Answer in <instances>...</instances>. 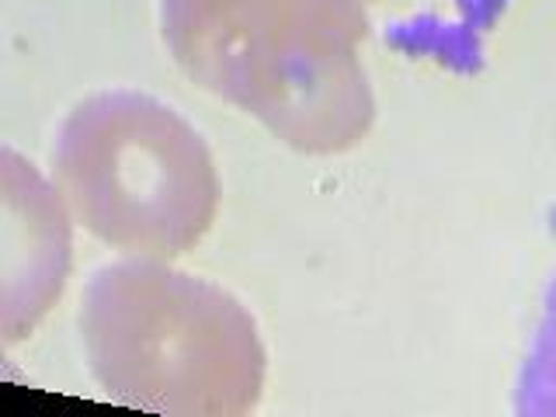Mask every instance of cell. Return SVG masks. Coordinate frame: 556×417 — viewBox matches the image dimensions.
<instances>
[{
  "label": "cell",
  "instance_id": "cell-1",
  "mask_svg": "<svg viewBox=\"0 0 556 417\" xmlns=\"http://www.w3.org/2000/svg\"><path fill=\"white\" fill-rule=\"evenodd\" d=\"M376 0H161V31L202 91L300 153H341L372 129L358 49Z\"/></svg>",
  "mask_w": 556,
  "mask_h": 417
},
{
  "label": "cell",
  "instance_id": "cell-2",
  "mask_svg": "<svg viewBox=\"0 0 556 417\" xmlns=\"http://www.w3.org/2000/svg\"><path fill=\"white\" fill-rule=\"evenodd\" d=\"M80 341L101 393L147 414L243 417L265 393L268 355L248 306L161 257L91 275Z\"/></svg>",
  "mask_w": 556,
  "mask_h": 417
},
{
  "label": "cell",
  "instance_id": "cell-3",
  "mask_svg": "<svg viewBox=\"0 0 556 417\" xmlns=\"http://www.w3.org/2000/svg\"><path fill=\"white\" fill-rule=\"evenodd\" d=\"M52 174L84 230L132 257L191 251L219 208V174L202 132L139 91L84 98L56 132Z\"/></svg>",
  "mask_w": 556,
  "mask_h": 417
},
{
  "label": "cell",
  "instance_id": "cell-4",
  "mask_svg": "<svg viewBox=\"0 0 556 417\" xmlns=\"http://www.w3.org/2000/svg\"><path fill=\"white\" fill-rule=\"evenodd\" d=\"M4 185V248H0V330L14 344L39 324L70 278L74 240L70 205L35 164L4 147L0 156Z\"/></svg>",
  "mask_w": 556,
  "mask_h": 417
},
{
  "label": "cell",
  "instance_id": "cell-5",
  "mask_svg": "<svg viewBox=\"0 0 556 417\" xmlns=\"http://www.w3.org/2000/svg\"><path fill=\"white\" fill-rule=\"evenodd\" d=\"M518 414H556V282L535 330V344L518 379Z\"/></svg>",
  "mask_w": 556,
  "mask_h": 417
}]
</instances>
